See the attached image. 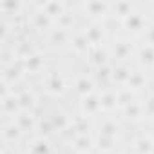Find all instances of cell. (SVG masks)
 I'll list each match as a JSON object with an SVG mask.
<instances>
[{
  "label": "cell",
  "mask_w": 154,
  "mask_h": 154,
  "mask_svg": "<svg viewBox=\"0 0 154 154\" xmlns=\"http://www.w3.org/2000/svg\"><path fill=\"white\" fill-rule=\"evenodd\" d=\"M94 154H116V152H94Z\"/></svg>",
  "instance_id": "ab89813d"
},
{
  "label": "cell",
  "mask_w": 154,
  "mask_h": 154,
  "mask_svg": "<svg viewBox=\"0 0 154 154\" xmlns=\"http://www.w3.org/2000/svg\"><path fill=\"white\" fill-rule=\"evenodd\" d=\"M27 26L36 33H45L47 35L51 29L56 27V22L47 13H44L36 4H31V8L27 11Z\"/></svg>",
  "instance_id": "5b68a950"
},
{
  "label": "cell",
  "mask_w": 154,
  "mask_h": 154,
  "mask_svg": "<svg viewBox=\"0 0 154 154\" xmlns=\"http://www.w3.org/2000/svg\"><path fill=\"white\" fill-rule=\"evenodd\" d=\"M150 74H152V80H154V71H152V72H150Z\"/></svg>",
  "instance_id": "60d3db41"
},
{
  "label": "cell",
  "mask_w": 154,
  "mask_h": 154,
  "mask_svg": "<svg viewBox=\"0 0 154 154\" xmlns=\"http://www.w3.org/2000/svg\"><path fill=\"white\" fill-rule=\"evenodd\" d=\"M116 93H118V111L123 109V107H127L129 103H132L134 100L140 98L138 94H134V93L129 91L127 87H120V89H116Z\"/></svg>",
  "instance_id": "1f68e13d"
},
{
  "label": "cell",
  "mask_w": 154,
  "mask_h": 154,
  "mask_svg": "<svg viewBox=\"0 0 154 154\" xmlns=\"http://www.w3.org/2000/svg\"><path fill=\"white\" fill-rule=\"evenodd\" d=\"M116 154H132V152H129V150H118Z\"/></svg>",
  "instance_id": "f35d334b"
},
{
  "label": "cell",
  "mask_w": 154,
  "mask_h": 154,
  "mask_svg": "<svg viewBox=\"0 0 154 154\" xmlns=\"http://www.w3.org/2000/svg\"><path fill=\"white\" fill-rule=\"evenodd\" d=\"M74 24H76V15H72V11H71V9L56 20V26H58L60 29L69 31V33H71V29H72V26H74Z\"/></svg>",
  "instance_id": "836d02e7"
},
{
  "label": "cell",
  "mask_w": 154,
  "mask_h": 154,
  "mask_svg": "<svg viewBox=\"0 0 154 154\" xmlns=\"http://www.w3.org/2000/svg\"><path fill=\"white\" fill-rule=\"evenodd\" d=\"M118 145H120L118 138L94 134V150L96 152H118Z\"/></svg>",
  "instance_id": "f546056e"
},
{
  "label": "cell",
  "mask_w": 154,
  "mask_h": 154,
  "mask_svg": "<svg viewBox=\"0 0 154 154\" xmlns=\"http://www.w3.org/2000/svg\"><path fill=\"white\" fill-rule=\"evenodd\" d=\"M147 85H149V76H147V72L145 71H141L140 67H134V71H132V74H131V80H129V84L125 85L129 91H132L134 94H141V93H145L147 91Z\"/></svg>",
  "instance_id": "44dd1931"
},
{
  "label": "cell",
  "mask_w": 154,
  "mask_h": 154,
  "mask_svg": "<svg viewBox=\"0 0 154 154\" xmlns=\"http://www.w3.org/2000/svg\"><path fill=\"white\" fill-rule=\"evenodd\" d=\"M134 67L125 62V63H114V69H112V78H111V85L120 89V87H125L131 80V74H132Z\"/></svg>",
  "instance_id": "ffe728a7"
},
{
  "label": "cell",
  "mask_w": 154,
  "mask_h": 154,
  "mask_svg": "<svg viewBox=\"0 0 154 154\" xmlns=\"http://www.w3.org/2000/svg\"><path fill=\"white\" fill-rule=\"evenodd\" d=\"M134 58H136V63L141 71H145L149 74L154 71V45H149V44H143V42L138 44Z\"/></svg>",
  "instance_id": "7c38bea8"
},
{
  "label": "cell",
  "mask_w": 154,
  "mask_h": 154,
  "mask_svg": "<svg viewBox=\"0 0 154 154\" xmlns=\"http://www.w3.org/2000/svg\"><path fill=\"white\" fill-rule=\"evenodd\" d=\"M69 38H71V33L65 29H60L58 26L45 35V40L49 45H69Z\"/></svg>",
  "instance_id": "4dcf8cb0"
},
{
  "label": "cell",
  "mask_w": 154,
  "mask_h": 154,
  "mask_svg": "<svg viewBox=\"0 0 154 154\" xmlns=\"http://www.w3.org/2000/svg\"><path fill=\"white\" fill-rule=\"evenodd\" d=\"M2 154H22L17 147H11V145H4L2 147Z\"/></svg>",
  "instance_id": "74e56055"
},
{
  "label": "cell",
  "mask_w": 154,
  "mask_h": 154,
  "mask_svg": "<svg viewBox=\"0 0 154 154\" xmlns=\"http://www.w3.org/2000/svg\"><path fill=\"white\" fill-rule=\"evenodd\" d=\"M54 132V127L51 123V120L47 116H42L38 118V125H36V136H44V138H51Z\"/></svg>",
  "instance_id": "d6a6232c"
},
{
  "label": "cell",
  "mask_w": 154,
  "mask_h": 154,
  "mask_svg": "<svg viewBox=\"0 0 154 154\" xmlns=\"http://www.w3.org/2000/svg\"><path fill=\"white\" fill-rule=\"evenodd\" d=\"M44 13H47L54 22L62 17V15H65L69 9H71V6L67 4V2H56V0H47V2H38L36 4Z\"/></svg>",
  "instance_id": "d4e9b609"
},
{
  "label": "cell",
  "mask_w": 154,
  "mask_h": 154,
  "mask_svg": "<svg viewBox=\"0 0 154 154\" xmlns=\"http://www.w3.org/2000/svg\"><path fill=\"white\" fill-rule=\"evenodd\" d=\"M24 136L26 134L20 131V127L15 123V120H4V123H2V141H4V145L17 147L24 140Z\"/></svg>",
  "instance_id": "ac0fdd59"
},
{
  "label": "cell",
  "mask_w": 154,
  "mask_h": 154,
  "mask_svg": "<svg viewBox=\"0 0 154 154\" xmlns=\"http://www.w3.org/2000/svg\"><path fill=\"white\" fill-rule=\"evenodd\" d=\"M109 51H111L112 63H125L129 62L131 56H134L136 45L131 38H116L109 44Z\"/></svg>",
  "instance_id": "52a82bcc"
},
{
  "label": "cell",
  "mask_w": 154,
  "mask_h": 154,
  "mask_svg": "<svg viewBox=\"0 0 154 154\" xmlns=\"http://www.w3.org/2000/svg\"><path fill=\"white\" fill-rule=\"evenodd\" d=\"M69 47H71V51H72L76 56H85V58H87V54H89V51H91V44H89L87 38L82 35V31L71 35V38H69Z\"/></svg>",
  "instance_id": "4316f807"
},
{
  "label": "cell",
  "mask_w": 154,
  "mask_h": 154,
  "mask_svg": "<svg viewBox=\"0 0 154 154\" xmlns=\"http://www.w3.org/2000/svg\"><path fill=\"white\" fill-rule=\"evenodd\" d=\"M26 71L22 67V62H13V63H6L2 67V93L6 91H15V87H18L24 78H26Z\"/></svg>",
  "instance_id": "277c9868"
},
{
  "label": "cell",
  "mask_w": 154,
  "mask_h": 154,
  "mask_svg": "<svg viewBox=\"0 0 154 154\" xmlns=\"http://www.w3.org/2000/svg\"><path fill=\"white\" fill-rule=\"evenodd\" d=\"M49 120H51V123H53V127H54V132L60 136V134H63L67 129H71V125H72V122H74V116H71L65 109H62V107H58V109H54L53 112H49V114H45Z\"/></svg>",
  "instance_id": "5bb4252c"
},
{
  "label": "cell",
  "mask_w": 154,
  "mask_h": 154,
  "mask_svg": "<svg viewBox=\"0 0 154 154\" xmlns=\"http://www.w3.org/2000/svg\"><path fill=\"white\" fill-rule=\"evenodd\" d=\"M78 111L80 116L87 118V120H98L100 116H103L102 112V98H100V89L85 98H82L78 102Z\"/></svg>",
  "instance_id": "ba28073f"
},
{
  "label": "cell",
  "mask_w": 154,
  "mask_h": 154,
  "mask_svg": "<svg viewBox=\"0 0 154 154\" xmlns=\"http://www.w3.org/2000/svg\"><path fill=\"white\" fill-rule=\"evenodd\" d=\"M15 123L20 127V131L24 134H29V132H36V125H38V118L35 116V112H20L17 118H15Z\"/></svg>",
  "instance_id": "83f0119b"
},
{
  "label": "cell",
  "mask_w": 154,
  "mask_h": 154,
  "mask_svg": "<svg viewBox=\"0 0 154 154\" xmlns=\"http://www.w3.org/2000/svg\"><path fill=\"white\" fill-rule=\"evenodd\" d=\"M150 17L143 11V8H141V4L138 6V9L132 13V15H129L125 20H122L120 22V26H122V29L129 35V36H138V38H141L143 36V33H145V29L150 26Z\"/></svg>",
  "instance_id": "7a4b0ae2"
},
{
  "label": "cell",
  "mask_w": 154,
  "mask_h": 154,
  "mask_svg": "<svg viewBox=\"0 0 154 154\" xmlns=\"http://www.w3.org/2000/svg\"><path fill=\"white\" fill-rule=\"evenodd\" d=\"M152 154H154V149H152Z\"/></svg>",
  "instance_id": "7bdbcfd3"
},
{
  "label": "cell",
  "mask_w": 154,
  "mask_h": 154,
  "mask_svg": "<svg viewBox=\"0 0 154 154\" xmlns=\"http://www.w3.org/2000/svg\"><path fill=\"white\" fill-rule=\"evenodd\" d=\"M87 62H89V65L93 67V71H94V69H98V67H103V65L112 63L109 45L91 47V51H89V54H87Z\"/></svg>",
  "instance_id": "d6986e66"
},
{
  "label": "cell",
  "mask_w": 154,
  "mask_h": 154,
  "mask_svg": "<svg viewBox=\"0 0 154 154\" xmlns=\"http://www.w3.org/2000/svg\"><path fill=\"white\" fill-rule=\"evenodd\" d=\"M31 8V4L20 2V0H2L0 2V13H2V18L8 20H17L18 17H24V13H27Z\"/></svg>",
  "instance_id": "4fadbf2b"
},
{
  "label": "cell",
  "mask_w": 154,
  "mask_h": 154,
  "mask_svg": "<svg viewBox=\"0 0 154 154\" xmlns=\"http://www.w3.org/2000/svg\"><path fill=\"white\" fill-rule=\"evenodd\" d=\"M0 105H2V114L6 120H15L22 109H20V103H18V96L15 91H6L2 93V100H0Z\"/></svg>",
  "instance_id": "9a60e30c"
},
{
  "label": "cell",
  "mask_w": 154,
  "mask_h": 154,
  "mask_svg": "<svg viewBox=\"0 0 154 154\" xmlns=\"http://www.w3.org/2000/svg\"><path fill=\"white\" fill-rule=\"evenodd\" d=\"M141 42L149 44V45H154V22H150V26L145 29V33L141 36Z\"/></svg>",
  "instance_id": "d590c367"
},
{
  "label": "cell",
  "mask_w": 154,
  "mask_h": 154,
  "mask_svg": "<svg viewBox=\"0 0 154 154\" xmlns=\"http://www.w3.org/2000/svg\"><path fill=\"white\" fill-rule=\"evenodd\" d=\"M141 8H143V11L150 17V20L154 18V0L152 2H145V4H141Z\"/></svg>",
  "instance_id": "8d00e7d4"
},
{
  "label": "cell",
  "mask_w": 154,
  "mask_h": 154,
  "mask_svg": "<svg viewBox=\"0 0 154 154\" xmlns=\"http://www.w3.org/2000/svg\"><path fill=\"white\" fill-rule=\"evenodd\" d=\"M118 112H120V118L125 120V122H129V123H141V122L145 120V111H143V102H141V98L134 100L132 103H129L127 107L120 109Z\"/></svg>",
  "instance_id": "e0dca14e"
},
{
  "label": "cell",
  "mask_w": 154,
  "mask_h": 154,
  "mask_svg": "<svg viewBox=\"0 0 154 154\" xmlns=\"http://www.w3.org/2000/svg\"><path fill=\"white\" fill-rule=\"evenodd\" d=\"M141 102H143L145 120H154V91H149Z\"/></svg>",
  "instance_id": "e575fe53"
},
{
  "label": "cell",
  "mask_w": 154,
  "mask_h": 154,
  "mask_svg": "<svg viewBox=\"0 0 154 154\" xmlns=\"http://www.w3.org/2000/svg\"><path fill=\"white\" fill-rule=\"evenodd\" d=\"M100 98H102V112L107 116H112L114 112H118V93L116 87L107 85V87H100Z\"/></svg>",
  "instance_id": "2e32d148"
},
{
  "label": "cell",
  "mask_w": 154,
  "mask_h": 154,
  "mask_svg": "<svg viewBox=\"0 0 154 154\" xmlns=\"http://www.w3.org/2000/svg\"><path fill=\"white\" fill-rule=\"evenodd\" d=\"M71 150L72 154H87L94 150V132L89 134H78L71 141Z\"/></svg>",
  "instance_id": "7402d4cb"
},
{
  "label": "cell",
  "mask_w": 154,
  "mask_h": 154,
  "mask_svg": "<svg viewBox=\"0 0 154 154\" xmlns=\"http://www.w3.org/2000/svg\"><path fill=\"white\" fill-rule=\"evenodd\" d=\"M82 35L87 38L91 47L109 45V29L105 22H87L82 29Z\"/></svg>",
  "instance_id": "8992f818"
},
{
  "label": "cell",
  "mask_w": 154,
  "mask_h": 154,
  "mask_svg": "<svg viewBox=\"0 0 154 154\" xmlns=\"http://www.w3.org/2000/svg\"><path fill=\"white\" fill-rule=\"evenodd\" d=\"M78 11L87 22H107L111 18V2H100V0H89L78 6Z\"/></svg>",
  "instance_id": "3957f363"
},
{
  "label": "cell",
  "mask_w": 154,
  "mask_h": 154,
  "mask_svg": "<svg viewBox=\"0 0 154 154\" xmlns=\"http://www.w3.org/2000/svg\"><path fill=\"white\" fill-rule=\"evenodd\" d=\"M22 62V67L26 71V74H45L47 72V60H45V54L38 49H35L31 54H27Z\"/></svg>",
  "instance_id": "9c48e42d"
},
{
  "label": "cell",
  "mask_w": 154,
  "mask_h": 154,
  "mask_svg": "<svg viewBox=\"0 0 154 154\" xmlns=\"http://www.w3.org/2000/svg\"><path fill=\"white\" fill-rule=\"evenodd\" d=\"M122 132V125L116 116H100L94 125V134L98 136H109V138H118Z\"/></svg>",
  "instance_id": "8fae6325"
},
{
  "label": "cell",
  "mask_w": 154,
  "mask_h": 154,
  "mask_svg": "<svg viewBox=\"0 0 154 154\" xmlns=\"http://www.w3.org/2000/svg\"><path fill=\"white\" fill-rule=\"evenodd\" d=\"M71 87L72 82H69V78L60 71H47L42 76V89L53 98H62Z\"/></svg>",
  "instance_id": "6da1fadb"
},
{
  "label": "cell",
  "mask_w": 154,
  "mask_h": 154,
  "mask_svg": "<svg viewBox=\"0 0 154 154\" xmlns=\"http://www.w3.org/2000/svg\"><path fill=\"white\" fill-rule=\"evenodd\" d=\"M152 149H154L152 134H140L132 141V154H152Z\"/></svg>",
  "instance_id": "f1b7e54d"
},
{
  "label": "cell",
  "mask_w": 154,
  "mask_h": 154,
  "mask_svg": "<svg viewBox=\"0 0 154 154\" xmlns=\"http://www.w3.org/2000/svg\"><path fill=\"white\" fill-rule=\"evenodd\" d=\"M15 93L18 96L20 109L24 112H35V109L38 107V94L33 89H20V91H15Z\"/></svg>",
  "instance_id": "484cf974"
},
{
  "label": "cell",
  "mask_w": 154,
  "mask_h": 154,
  "mask_svg": "<svg viewBox=\"0 0 154 154\" xmlns=\"http://www.w3.org/2000/svg\"><path fill=\"white\" fill-rule=\"evenodd\" d=\"M87 154H94V152H87Z\"/></svg>",
  "instance_id": "b9f144b4"
},
{
  "label": "cell",
  "mask_w": 154,
  "mask_h": 154,
  "mask_svg": "<svg viewBox=\"0 0 154 154\" xmlns=\"http://www.w3.org/2000/svg\"><path fill=\"white\" fill-rule=\"evenodd\" d=\"M140 4L134 2H125V0H120V2H111V18L118 20V24L122 20H125L129 15H132L138 9Z\"/></svg>",
  "instance_id": "603a6c76"
},
{
  "label": "cell",
  "mask_w": 154,
  "mask_h": 154,
  "mask_svg": "<svg viewBox=\"0 0 154 154\" xmlns=\"http://www.w3.org/2000/svg\"><path fill=\"white\" fill-rule=\"evenodd\" d=\"M26 154H53L51 140H49V138H44V136H36V134H35V136L27 141Z\"/></svg>",
  "instance_id": "cb8c5ba5"
},
{
  "label": "cell",
  "mask_w": 154,
  "mask_h": 154,
  "mask_svg": "<svg viewBox=\"0 0 154 154\" xmlns=\"http://www.w3.org/2000/svg\"><path fill=\"white\" fill-rule=\"evenodd\" d=\"M71 89L74 91L76 96H78V100H82V98L96 93L100 87H98V84H96V80H94L93 74H78L72 80V87Z\"/></svg>",
  "instance_id": "30bf717a"
}]
</instances>
